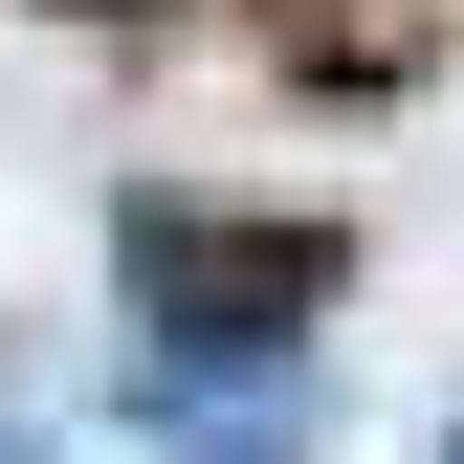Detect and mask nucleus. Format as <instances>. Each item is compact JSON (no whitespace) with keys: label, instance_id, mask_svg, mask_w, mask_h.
<instances>
[{"label":"nucleus","instance_id":"f257e3e1","mask_svg":"<svg viewBox=\"0 0 464 464\" xmlns=\"http://www.w3.org/2000/svg\"><path fill=\"white\" fill-rule=\"evenodd\" d=\"M111 266H133V332H155V398H244L310 354V310L354 287L332 221H244V199H133L111 221Z\"/></svg>","mask_w":464,"mask_h":464},{"label":"nucleus","instance_id":"f03ea898","mask_svg":"<svg viewBox=\"0 0 464 464\" xmlns=\"http://www.w3.org/2000/svg\"><path fill=\"white\" fill-rule=\"evenodd\" d=\"M67 23H133V0H67Z\"/></svg>","mask_w":464,"mask_h":464},{"label":"nucleus","instance_id":"20e7f679","mask_svg":"<svg viewBox=\"0 0 464 464\" xmlns=\"http://www.w3.org/2000/svg\"><path fill=\"white\" fill-rule=\"evenodd\" d=\"M442 464H464V442H442Z\"/></svg>","mask_w":464,"mask_h":464},{"label":"nucleus","instance_id":"7ed1b4c3","mask_svg":"<svg viewBox=\"0 0 464 464\" xmlns=\"http://www.w3.org/2000/svg\"><path fill=\"white\" fill-rule=\"evenodd\" d=\"M0 464H44V442H23V420H0Z\"/></svg>","mask_w":464,"mask_h":464}]
</instances>
